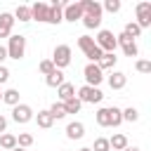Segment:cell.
Segmentation results:
<instances>
[{
  "mask_svg": "<svg viewBox=\"0 0 151 151\" xmlns=\"http://www.w3.org/2000/svg\"><path fill=\"white\" fill-rule=\"evenodd\" d=\"M83 24H85V28H99L101 26V19H94V17H85L83 14Z\"/></svg>",
  "mask_w": 151,
  "mask_h": 151,
  "instance_id": "cell-35",
  "label": "cell"
},
{
  "mask_svg": "<svg viewBox=\"0 0 151 151\" xmlns=\"http://www.w3.org/2000/svg\"><path fill=\"white\" fill-rule=\"evenodd\" d=\"M12 120L19 123V125L31 123V120H33V109H31L28 104H17V106L12 109Z\"/></svg>",
  "mask_w": 151,
  "mask_h": 151,
  "instance_id": "cell-8",
  "label": "cell"
},
{
  "mask_svg": "<svg viewBox=\"0 0 151 151\" xmlns=\"http://www.w3.org/2000/svg\"><path fill=\"white\" fill-rule=\"evenodd\" d=\"M137 118H139V111H137V109H132V106H130V109H125V111H123V120H125V123H134Z\"/></svg>",
  "mask_w": 151,
  "mask_h": 151,
  "instance_id": "cell-33",
  "label": "cell"
},
{
  "mask_svg": "<svg viewBox=\"0 0 151 151\" xmlns=\"http://www.w3.org/2000/svg\"><path fill=\"white\" fill-rule=\"evenodd\" d=\"M38 71H40V73H42V76H50V73H52V71H54V64H52V61H50V59H42V61H40V64H38Z\"/></svg>",
  "mask_w": 151,
  "mask_h": 151,
  "instance_id": "cell-32",
  "label": "cell"
},
{
  "mask_svg": "<svg viewBox=\"0 0 151 151\" xmlns=\"http://www.w3.org/2000/svg\"><path fill=\"white\" fill-rule=\"evenodd\" d=\"M80 106H83V104H80V99H78V97H73V99L64 101V111H66V116H68V113H78V111H80Z\"/></svg>",
  "mask_w": 151,
  "mask_h": 151,
  "instance_id": "cell-27",
  "label": "cell"
},
{
  "mask_svg": "<svg viewBox=\"0 0 151 151\" xmlns=\"http://www.w3.org/2000/svg\"><path fill=\"white\" fill-rule=\"evenodd\" d=\"M12 26H14V17L9 12L0 14V38H9L12 35Z\"/></svg>",
  "mask_w": 151,
  "mask_h": 151,
  "instance_id": "cell-15",
  "label": "cell"
},
{
  "mask_svg": "<svg viewBox=\"0 0 151 151\" xmlns=\"http://www.w3.org/2000/svg\"><path fill=\"white\" fill-rule=\"evenodd\" d=\"M57 94H59V99H61V104H64V101H68V99L76 97V87H73L71 83H64V85L57 87Z\"/></svg>",
  "mask_w": 151,
  "mask_h": 151,
  "instance_id": "cell-20",
  "label": "cell"
},
{
  "mask_svg": "<svg viewBox=\"0 0 151 151\" xmlns=\"http://www.w3.org/2000/svg\"><path fill=\"white\" fill-rule=\"evenodd\" d=\"M0 132H7V118L0 113Z\"/></svg>",
  "mask_w": 151,
  "mask_h": 151,
  "instance_id": "cell-37",
  "label": "cell"
},
{
  "mask_svg": "<svg viewBox=\"0 0 151 151\" xmlns=\"http://www.w3.org/2000/svg\"><path fill=\"white\" fill-rule=\"evenodd\" d=\"M45 83H47L50 87H59V85H64L66 80H64V73H61L59 68H54L50 76H45Z\"/></svg>",
  "mask_w": 151,
  "mask_h": 151,
  "instance_id": "cell-22",
  "label": "cell"
},
{
  "mask_svg": "<svg viewBox=\"0 0 151 151\" xmlns=\"http://www.w3.org/2000/svg\"><path fill=\"white\" fill-rule=\"evenodd\" d=\"M9 80V68L7 66H0V85H5Z\"/></svg>",
  "mask_w": 151,
  "mask_h": 151,
  "instance_id": "cell-36",
  "label": "cell"
},
{
  "mask_svg": "<svg viewBox=\"0 0 151 151\" xmlns=\"http://www.w3.org/2000/svg\"><path fill=\"white\" fill-rule=\"evenodd\" d=\"M0 99H2V92H0Z\"/></svg>",
  "mask_w": 151,
  "mask_h": 151,
  "instance_id": "cell-42",
  "label": "cell"
},
{
  "mask_svg": "<svg viewBox=\"0 0 151 151\" xmlns=\"http://www.w3.org/2000/svg\"><path fill=\"white\" fill-rule=\"evenodd\" d=\"M47 111H50V116H52L54 120H61V118L66 116V111H64V104H61V101H54Z\"/></svg>",
  "mask_w": 151,
  "mask_h": 151,
  "instance_id": "cell-26",
  "label": "cell"
},
{
  "mask_svg": "<svg viewBox=\"0 0 151 151\" xmlns=\"http://www.w3.org/2000/svg\"><path fill=\"white\" fill-rule=\"evenodd\" d=\"M94 118H97V123L101 127H118L123 123V111L118 106H104V109H99L94 113Z\"/></svg>",
  "mask_w": 151,
  "mask_h": 151,
  "instance_id": "cell-1",
  "label": "cell"
},
{
  "mask_svg": "<svg viewBox=\"0 0 151 151\" xmlns=\"http://www.w3.org/2000/svg\"><path fill=\"white\" fill-rule=\"evenodd\" d=\"M52 64H54V68H66L68 64H71V47L68 45H57L54 47V52H52V59H50Z\"/></svg>",
  "mask_w": 151,
  "mask_h": 151,
  "instance_id": "cell-5",
  "label": "cell"
},
{
  "mask_svg": "<svg viewBox=\"0 0 151 151\" xmlns=\"http://www.w3.org/2000/svg\"><path fill=\"white\" fill-rule=\"evenodd\" d=\"M28 9H31V19L47 24V9H50V5H45V2H33Z\"/></svg>",
  "mask_w": 151,
  "mask_h": 151,
  "instance_id": "cell-14",
  "label": "cell"
},
{
  "mask_svg": "<svg viewBox=\"0 0 151 151\" xmlns=\"http://www.w3.org/2000/svg\"><path fill=\"white\" fill-rule=\"evenodd\" d=\"M134 68H137L139 73H151V61H149V59H137Z\"/></svg>",
  "mask_w": 151,
  "mask_h": 151,
  "instance_id": "cell-34",
  "label": "cell"
},
{
  "mask_svg": "<svg viewBox=\"0 0 151 151\" xmlns=\"http://www.w3.org/2000/svg\"><path fill=\"white\" fill-rule=\"evenodd\" d=\"M109 146H111L113 151H123V149L127 146V137H125L123 132H116V134L109 139Z\"/></svg>",
  "mask_w": 151,
  "mask_h": 151,
  "instance_id": "cell-21",
  "label": "cell"
},
{
  "mask_svg": "<svg viewBox=\"0 0 151 151\" xmlns=\"http://www.w3.org/2000/svg\"><path fill=\"white\" fill-rule=\"evenodd\" d=\"M123 151H139V149H137V146H125Z\"/></svg>",
  "mask_w": 151,
  "mask_h": 151,
  "instance_id": "cell-39",
  "label": "cell"
},
{
  "mask_svg": "<svg viewBox=\"0 0 151 151\" xmlns=\"http://www.w3.org/2000/svg\"><path fill=\"white\" fill-rule=\"evenodd\" d=\"M92 151H111V146H109V139H106V137H97V139H94V146H92Z\"/></svg>",
  "mask_w": 151,
  "mask_h": 151,
  "instance_id": "cell-30",
  "label": "cell"
},
{
  "mask_svg": "<svg viewBox=\"0 0 151 151\" xmlns=\"http://www.w3.org/2000/svg\"><path fill=\"white\" fill-rule=\"evenodd\" d=\"M66 137H68V139H83V137H85V125H83L80 120L68 123V125H66Z\"/></svg>",
  "mask_w": 151,
  "mask_h": 151,
  "instance_id": "cell-16",
  "label": "cell"
},
{
  "mask_svg": "<svg viewBox=\"0 0 151 151\" xmlns=\"http://www.w3.org/2000/svg\"><path fill=\"white\" fill-rule=\"evenodd\" d=\"M7 57L9 59H24V54H26V38L24 35H9L7 38Z\"/></svg>",
  "mask_w": 151,
  "mask_h": 151,
  "instance_id": "cell-3",
  "label": "cell"
},
{
  "mask_svg": "<svg viewBox=\"0 0 151 151\" xmlns=\"http://www.w3.org/2000/svg\"><path fill=\"white\" fill-rule=\"evenodd\" d=\"M83 76H85V85H90V87H99V83L104 80V71L97 64H87L83 68Z\"/></svg>",
  "mask_w": 151,
  "mask_h": 151,
  "instance_id": "cell-7",
  "label": "cell"
},
{
  "mask_svg": "<svg viewBox=\"0 0 151 151\" xmlns=\"http://www.w3.org/2000/svg\"><path fill=\"white\" fill-rule=\"evenodd\" d=\"M64 0H54L52 5H50V9H47V24H61L64 21Z\"/></svg>",
  "mask_w": 151,
  "mask_h": 151,
  "instance_id": "cell-11",
  "label": "cell"
},
{
  "mask_svg": "<svg viewBox=\"0 0 151 151\" xmlns=\"http://www.w3.org/2000/svg\"><path fill=\"white\" fill-rule=\"evenodd\" d=\"M61 14H64V21H78V19H83V7H80V2H66Z\"/></svg>",
  "mask_w": 151,
  "mask_h": 151,
  "instance_id": "cell-12",
  "label": "cell"
},
{
  "mask_svg": "<svg viewBox=\"0 0 151 151\" xmlns=\"http://www.w3.org/2000/svg\"><path fill=\"white\" fill-rule=\"evenodd\" d=\"M94 42H97V47H99L101 52H116V35H113V31H109V28H99Z\"/></svg>",
  "mask_w": 151,
  "mask_h": 151,
  "instance_id": "cell-4",
  "label": "cell"
},
{
  "mask_svg": "<svg viewBox=\"0 0 151 151\" xmlns=\"http://www.w3.org/2000/svg\"><path fill=\"white\" fill-rule=\"evenodd\" d=\"M116 61H118V57H116L113 52H104V54L99 57L97 66H99L101 71H106V68H113V66H116Z\"/></svg>",
  "mask_w": 151,
  "mask_h": 151,
  "instance_id": "cell-19",
  "label": "cell"
},
{
  "mask_svg": "<svg viewBox=\"0 0 151 151\" xmlns=\"http://www.w3.org/2000/svg\"><path fill=\"white\" fill-rule=\"evenodd\" d=\"M78 47L83 50V54L90 59V64H97L99 61V57L104 54L99 47H97V42H94V38L92 35H80L78 38Z\"/></svg>",
  "mask_w": 151,
  "mask_h": 151,
  "instance_id": "cell-2",
  "label": "cell"
},
{
  "mask_svg": "<svg viewBox=\"0 0 151 151\" xmlns=\"http://www.w3.org/2000/svg\"><path fill=\"white\" fill-rule=\"evenodd\" d=\"M101 9H106V12L116 14V12H120V0H106V2L101 5Z\"/></svg>",
  "mask_w": 151,
  "mask_h": 151,
  "instance_id": "cell-31",
  "label": "cell"
},
{
  "mask_svg": "<svg viewBox=\"0 0 151 151\" xmlns=\"http://www.w3.org/2000/svg\"><path fill=\"white\" fill-rule=\"evenodd\" d=\"M12 151H24V149H19V146H17V149H12Z\"/></svg>",
  "mask_w": 151,
  "mask_h": 151,
  "instance_id": "cell-41",
  "label": "cell"
},
{
  "mask_svg": "<svg viewBox=\"0 0 151 151\" xmlns=\"http://www.w3.org/2000/svg\"><path fill=\"white\" fill-rule=\"evenodd\" d=\"M80 7H83V14H85V17L101 19V14H104L101 5H99V2H94V0H80Z\"/></svg>",
  "mask_w": 151,
  "mask_h": 151,
  "instance_id": "cell-13",
  "label": "cell"
},
{
  "mask_svg": "<svg viewBox=\"0 0 151 151\" xmlns=\"http://www.w3.org/2000/svg\"><path fill=\"white\" fill-rule=\"evenodd\" d=\"M116 45H120V47H123L125 57H137V54H139V47H137V42H134L130 35H125V33L116 35Z\"/></svg>",
  "mask_w": 151,
  "mask_h": 151,
  "instance_id": "cell-10",
  "label": "cell"
},
{
  "mask_svg": "<svg viewBox=\"0 0 151 151\" xmlns=\"http://www.w3.org/2000/svg\"><path fill=\"white\" fill-rule=\"evenodd\" d=\"M123 33H125V35H130V38L134 40V38H139V35H142V28H139V26H137L134 21H130V24H125Z\"/></svg>",
  "mask_w": 151,
  "mask_h": 151,
  "instance_id": "cell-28",
  "label": "cell"
},
{
  "mask_svg": "<svg viewBox=\"0 0 151 151\" xmlns=\"http://www.w3.org/2000/svg\"><path fill=\"white\" fill-rule=\"evenodd\" d=\"M80 151H92V149H90V146H85V149H80Z\"/></svg>",
  "mask_w": 151,
  "mask_h": 151,
  "instance_id": "cell-40",
  "label": "cell"
},
{
  "mask_svg": "<svg viewBox=\"0 0 151 151\" xmlns=\"http://www.w3.org/2000/svg\"><path fill=\"white\" fill-rule=\"evenodd\" d=\"M139 28H146V26H151V2H139L137 5V21H134Z\"/></svg>",
  "mask_w": 151,
  "mask_h": 151,
  "instance_id": "cell-9",
  "label": "cell"
},
{
  "mask_svg": "<svg viewBox=\"0 0 151 151\" xmlns=\"http://www.w3.org/2000/svg\"><path fill=\"white\" fill-rule=\"evenodd\" d=\"M78 99H80V104H99L101 99H104V92L99 90V87H90V85H83L80 90H78V94H76Z\"/></svg>",
  "mask_w": 151,
  "mask_h": 151,
  "instance_id": "cell-6",
  "label": "cell"
},
{
  "mask_svg": "<svg viewBox=\"0 0 151 151\" xmlns=\"http://www.w3.org/2000/svg\"><path fill=\"white\" fill-rule=\"evenodd\" d=\"M5 59H7V50L0 45V66H2V61H5Z\"/></svg>",
  "mask_w": 151,
  "mask_h": 151,
  "instance_id": "cell-38",
  "label": "cell"
},
{
  "mask_svg": "<svg viewBox=\"0 0 151 151\" xmlns=\"http://www.w3.org/2000/svg\"><path fill=\"white\" fill-rule=\"evenodd\" d=\"M0 146H2L5 151L17 149V137H14V134H9V132H2V134H0Z\"/></svg>",
  "mask_w": 151,
  "mask_h": 151,
  "instance_id": "cell-25",
  "label": "cell"
},
{
  "mask_svg": "<svg viewBox=\"0 0 151 151\" xmlns=\"http://www.w3.org/2000/svg\"><path fill=\"white\" fill-rule=\"evenodd\" d=\"M19 97H21V94H19V90H14V87L2 92V101H5V104H9L12 109H14L17 104H21V101H19Z\"/></svg>",
  "mask_w": 151,
  "mask_h": 151,
  "instance_id": "cell-23",
  "label": "cell"
},
{
  "mask_svg": "<svg viewBox=\"0 0 151 151\" xmlns=\"http://www.w3.org/2000/svg\"><path fill=\"white\" fill-rule=\"evenodd\" d=\"M125 83H127V76H125L123 71H113V73L109 76V85H111V90H123Z\"/></svg>",
  "mask_w": 151,
  "mask_h": 151,
  "instance_id": "cell-17",
  "label": "cell"
},
{
  "mask_svg": "<svg viewBox=\"0 0 151 151\" xmlns=\"http://www.w3.org/2000/svg\"><path fill=\"white\" fill-rule=\"evenodd\" d=\"M35 118V123H38V127H42V130H50L52 125H54V118L50 116V111L45 109V111H38V116H33Z\"/></svg>",
  "mask_w": 151,
  "mask_h": 151,
  "instance_id": "cell-18",
  "label": "cell"
},
{
  "mask_svg": "<svg viewBox=\"0 0 151 151\" xmlns=\"http://www.w3.org/2000/svg\"><path fill=\"white\" fill-rule=\"evenodd\" d=\"M33 144V134H28V132H21L19 137H17V146L19 149H28Z\"/></svg>",
  "mask_w": 151,
  "mask_h": 151,
  "instance_id": "cell-29",
  "label": "cell"
},
{
  "mask_svg": "<svg viewBox=\"0 0 151 151\" xmlns=\"http://www.w3.org/2000/svg\"><path fill=\"white\" fill-rule=\"evenodd\" d=\"M12 17H14V21L19 19L21 24H26V21H31V9H28V5H19V7L14 9V14H12Z\"/></svg>",
  "mask_w": 151,
  "mask_h": 151,
  "instance_id": "cell-24",
  "label": "cell"
}]
</instances>
